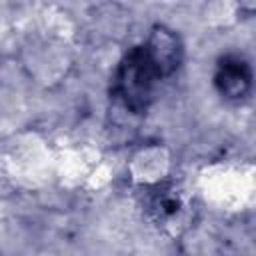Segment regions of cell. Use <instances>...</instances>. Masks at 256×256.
I'll use <instances>...</instances> for the list:
<instances>
[{"label": "cell", "mask_w": 256, "mask_h": 256, "mask_svg": "<svg viewBox=\"0 0 256 256\" xmlns=\"http://www.w3.org/2000/svg\"><path fill=\"white\" fill-rule=\"evenodd\" d=\"M160 76L146 58L144 48L136 46L118 64L112 80V94L126 110L142 114L148 110L154 98V88Z\"/></svg>", "instance_id": "obj_1"}, {"label": "cell", "mask_w": 256, "mask_h": 256, "mask_svg": "<svg viewBox=\"0 0 256 256\" xmlns=\"http://www.w3.org/2000/svg\"><path fill=\"white\" fill-rule=\"evenodd\" d=\"M146 58L150 60L152 68L160 78H166L174 74L182 62V42L174 30H170L164 24L152 26L146 44L142 46Z\"/></svg>", "instance_id": "obj_2"}, {"label": "cell", "mask_w": 256, "mask_h": 256, "mask_svg": "<svg viewBox=\"0 0 256 256\" xmlns=\"http://www.w3.org/2000/svg\"><path fill=\"white\" fill-rule=\"evenodd\" d=\"M216 90L228 100H240L250 92L252 70L250 64L238 54H226L218 60L214 72Z\"/></svg>", "instance_id": "obj_3"}, {"label": "cell", "mask_w": 256, "mask_h": 256, "mask_svg": "<svg viewBox=\"0 0 256 256\" xmlns=\"http://www.w3.org/2000/svg\"><path fill=\"white\" fill-rule=\"evenodd\" d=\"M150 212L154 214L156 220H172L174 216L180 214L182 210V202L180 196L174 194L172 190H156L150 198Z\"/></svg>", "instance_id": "obj_4"}]
</instances>
